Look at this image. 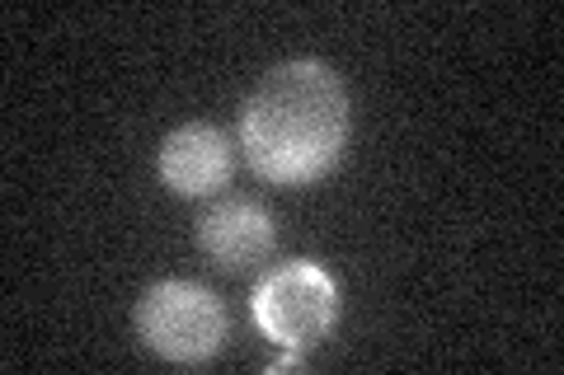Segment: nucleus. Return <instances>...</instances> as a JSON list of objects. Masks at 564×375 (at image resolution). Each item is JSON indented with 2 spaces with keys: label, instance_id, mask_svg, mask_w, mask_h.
Returning a JSON list of instances; mask_svg holds the SVG:
<instances>
[{
  "label": "nucleus",
  "instance_id": "f257e3e1",
  "mask_svg": "<svg viewBox=\"0 0 564 375\" xmlns=\"http://www.w3.org/2000/svg\"><path fill=\"white\" fill-rule=\"evenodd\" d=\"M352 136V99L325 62H282L240 109V151L269 184H311L339 165Z\"/></svg>",
  "mask_w": 564,
  "mask_h": 375
},
{
  "label": "nucleus",
  "instance_id": "f03ea898",
  "mask_svg": "<svg viewBox=\"0 0 564 375\" xmlns=\"http://www.w3.org/2000/svg\"><path fill=\"white\" fill-rule=\"evenodd\" d=\"M137 333L165 362L198 366L226 343V306L198 282L165 277L137 300Z\"/></svg>",
  "mask_w": 564,
  "mask_h": 375
},
{
  "label": "nucleus",
  "instance_id": "7ed1b4c3",
  "mask_svg": "<svg viewBox=\"0 0 564 375\" xmlns=\"http://www.w3.org/2000/svg\"><path fill=\"white\" fill-rule=\"evenodd\" d=\"M334 319H339V287L321 263L292 258L259 277L254 287V324L273 338L278 348L306 352L325 343Z\"/></svg>",
  "mask_w": 564,
  "mask_h": 375
},
{
  "label": "nucleus",
  "instance_id": "20e7f679",
  "mask_svg": "<svg viewBox=\"0 0 564 375\" xmlns=\"http://www.w3.org/2000/svg\"><path fill=\"white\" fill-rule=\"evenodd\" d=\"M198 249L221 267V273H254L273 258L278 225L273 211L254 198H226L198 217Z\"/></svg>",
  "mask_w": 564,
  "mask_h": 375
},
{
  "label": "nucleus",
  "instance_id": "39448f33",
  "mask_svg": "<svg viewBox=\"0 0 564 375\" xmlns=\"http://www.w3.org/2000/svg\"><path fill=\"white\" fill-rule=\"evenodd\" d=\"M236 146L212 122H184L161 141V178L180 198H207L231 184Z\"/></svg>",
  "mask_w": 564,
  "mask_h": 375
}]
</instances>
